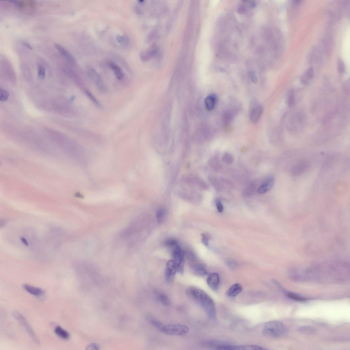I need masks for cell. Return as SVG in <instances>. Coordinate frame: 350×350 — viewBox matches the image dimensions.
Returning a JSON list of instances; mask_svg holds the SVG:
<instances>
[{"label":"cell","instance_id":"25","mask_svg":"<svg viewBox=\"0 0 350 350\" xmlns=\"http://www.w3.org/2000/svg\"><path fill=\"white\" fill-rule=\"evenodd\" d=\"M149 320L153 326L161 331L164 325L162 323L153 318H150Z\"/></svg>","mask_w":350,"mask_h":350},{"label":"cell","instance_id":"11","mask_svg":"<svg viewBox=\"0 0 350 350\" xmlns=\"http://www.w3.org/2000/svg\"><path fill=\"white\" fill-rule=\"evenodd\" d=\"M263 108L260 105L253 106L250 113V119L253 123H257L260 119L263 112Z\"/></svg>","mask_w":350,"mask_h":350},{"label":"cell","instance_id":"29","mask_svg":"<svg viewBox=\"0 0 350 350\" xmlns=\"http://www.w3.org/2000/svg\"><path fill=\"white\" fill-rule=\"evenodd\" d=\"M294 102V94L293 90L290 91L288 98V105L289 107H291Z\"/></svg>","mask_w":350,"mask_h":350},{"label":"cell","instance_id":"42","mask_svg":"<svg viewBox=\"0 0 350 350\" xmlns=\"http://www.w3.org/2000/svg\"><path fill=\"white\" fill-rule=\"evenodd\" d=\"M246 9L244 7H241L238 9V11L240 13H243L246 11Z\"/></svg>","mask_w":350,"mask_h":350},{"label":"cell","instance_id":"12","mask_svg":"<svg viewBox=\"0 0 350 350\" xmlns=\"http://www.w3.org/2000/svg\"><path fill=\"white\" fill-rule=\"evenodd\" d=\"M55 48L59 51L61 55L64 56L67 59L68 61L72 65H75L76 63L75 59L73 56L69 52L63 47L58 44H55Z\"/></svg>","mask_w":350,"mask_h":350},{"label":"cell","instance_id":"43","mask_svg":"<svg viewBox=\"0 0 350 350\" xmlns=\"http://www.w3.org/2000/svg\"><path fill=\"white\" fill-rule=\"evenodd\" d=\"M21 240L22 241H23V243H24V245H25L26 246H28V243L27 242V241L23 237H22L21 238Z\"/></svg>","mask_w":350,"mask_h":350},{"label":"cell","instance_id":"24","mask_svg":"<svg viewBox=\"0 0 350 350\" xmlns=\"http://www.w3.org/2000/svg\"><path fill=\"white\" fill-rule=\"evenodd\" d=\"M223 161L228 164H231L234 161L233 156L230 153L226 152L224 153L222 157Z\"/></svg>","mask_w":350,"mask_h":350},{"label":"cell","instance_id":"19","mask_svg":"<svg viewBox=\"0 0 350 350\" xmlns=\"http://www.w3.org/2000/svg\"><path fill=\"white\" fill-rule=\"evenodd\" d=\"M55 332L56 335L62 339H66L69 338V334L60 326H58L56 327Z\"/></svg>","mask_w":350,"mask_h":350},{"label":"cell","instance_id":"13","mask_svg":"<svg viewBox=\"0 0 350 350\" xmlns=\"http://www.w3.org/2000/svg\"><path fill=\"white\" fill-rule=\"evenodd\" d=\"M242 286L238 283H236L231 285L226 292V295L229 297H235L242 291Z\"/></svg>","mask_w":350,"mask_h":350},{"label":"cell","instance_id":"1","mask_svg":"<svg viewBox=\"0 0 350 350\" xmlns=\"http://www.w3.org/2000/svg\"><path fill=\"white\" fill-rule=\"evenodd\" d=\"M295 273L298 280L318 279L321 277L341 278L348 275L349 264L345 261H327L314 264L307 267H297Z\"/></svg>","mask_w":350,"mask_h":350},{"label":"cell","instance_id":"37","mask_svg":"<svg viewBox=\"0 0 350 350\" xmlns=\"http://www.w3.org/2000/svg\"><path fill=\"white\" fill-rule=\"evenodd\" d=\"M86 93H87V95L89 97L90 99L92 100L96 104L98 105H99V103L98 101L96 100V98L94 97L92 93L89 91H86Z\"/></svg>","mask_w":350,"mask_h":350},{"label":"cell","instance_id":"33","mask_svg":"<svg viewBox=\"0 0 350 350\" xmlns=\"http://www.w3.org/2000/svg\"><path fill=\"white\" fill-rule=\"evenodd\" d=\"M314 73V69L312 67H310L308 68L305 73L306 75L309 80L311 79L313 77Z\"/></svg>","mask_w":350,"mask_h":350},{"label":"cell","instance_id":"2","mask_svg":"<svg viewBox=\"0 0 350 350\" xmlns=\"http://www.w3.org/2000/svg\"><path fill=\"white\" fill-rule=\"evenodd\" d=\"M186 293L189 297L201 306L209 318L214 321L216 320L217 311L215 303L210 295L203 290L193 286L187 288Z\"/></svg>","mask_w":350,"mask_h":350},{"label":"cell","instance_id":"15","mask_svg":"<svg viewBox=\"0 0 350 350\" xmlns=\"http://www.w3.org/2000/svg\"><path fill=\"white\" fill-rule=\"evenodd\" d=\"M192 268L194 274L199 277H204L208 274L205 265L201 264H196L192 266Z\"/></svg>","mask_w":350,"mask_h":350},{"label":"cell","instance_id":"6","mask_svg":"<svg viewBox=\"0 0 350 350\" xmlns=\"http://www.w3.org/2000/svg\"><path fill=\"white\" fill-rule=\"evenodd\" d=\"M12 315L17 321H18L20 323L23 327L24 329L26 330V331L28 332L29 336H31L34 341L38 345L40 344V341H39V339L36 336L30 325L29 324L28 322L26 321L25 318L20 313L17 311L14 312Z\"/></svg>","mask_w":350,"mask_h":350},{"label":"cell","instance_id":"18","mask_svg":"<svg viewBox=\"0 0 350 350\" xmlns=\"http://www.w3.org/2000/svg\"><path fill=\"white\" fill-rule=\"evenodd\" d=\"M231 350H263L265 349L263 347L254 345H248L233 346L231 345Z\"/></svg>","mask_w":350,"mask_h":350},{"label":"cell","instance_id":"27","mask_svg":"<svg viewBox=\"0 0 350 350\" xmlns=\"http://www.w3.org/2000/svg\"><path fill=\"white\" fill-rule=\"evenodd\" d=\"M165 211L163 209H159L156 212V216L159 223H161L164 220Z\"/></svg>","mask_w":350,"mask_h":350},{"label":"cell","instance_id":"31","mask_svg":"<svg viewBox=\"0 0 350 350\" xmlns=\"http://www.w3.org/2000/svg\"><path fill=\"white\" fill-rule=\"evenodd\" d=\"M9 93L7 91L3 89H0V100L2 101H5L8 99Z\"/></svg>","mask_w":350,"mask_h":350},{"label":"cell","instance_id":"14","mask_svg":"<svg viewBox=\"0 0 350 350\" xmlns=\"http://www.w3.org/2000/svg\"><path fill=\"white\" fill-rule=\"evenodd\" d=\"M218 100L217 96L215 94H212L208 95L204 100L205 107L208 111L213 110Z\"/></svg>","mask_w":350,"mask_h":350},{"label":"cell","instance_id":"40","mask_svg":"<svg viewBox=\"0 0 350 350\" xmlns=\"http://www.w3.org/2000/svg\"><path fill=\"white\" fill-rule=\"evenodd\" d=\"M23 45L25 46H26V47H27V48H28V49H31V50H32V49H33L32 47L28 43H27L26 42H23Z\"/></svg>","mask_w":350,"mask_h":350},{"label":"cell","instance_id":"39","mask_svg":"<svg viewBox=\"0 0 350 350\" xmlns=\"http://www.w3.org/2000/svg\"><path fill=\"white\" fill-rule=\"evenodd\" d=\"M228 264L229 267L231 268V269H234L236 267V264L235 262H234V261H229L228 262Z\"/></svg>","mask_w":350,"mask_h":350},{"label":"cell","instance_id":"28","mask_svg":"<svg viewBox=\"0 0 350 350\" xmlns=\"http://www.w3.org/2000/svg\"><path fill=\"white\" fill-rule=\"evenodd\" d=\"M45 69L43 66L39 65L38 68V75L39 79L43 80L46 77Z\"/></svg>","mask_w":350,"mask_h":350},{"label":"cell","instance_id":"20","mask_svg":"<svg viewBox=\"0 0 350 350\" xmlns=\"http://www.w3.org/2000/svg\"><path fill=\"white\" fill-rule=\"evenodd\" d=\"M157 298L159 301L164 305L169 306L171 303L170 300L168 297L164 293H158Z\"/></svg>","mask_w":350,"mask_h":350},{"label":"cell","instance_id":"22","mask_svg":"<svg viewBox=\"0 0 350 350\" xmlns=\"http://www.w3.org/2000/svg\"><path fill=\"white\" fill-rule=\"evenodd\" d=\"M287 295L291 299L295 300V301L303 302L306 301L307 300L306 298L300 296V295L296 294V293L288 292L287 293Z\"/></svg>","mask_w":350,"mask_h":350},{"label":"cell","instance_id":"38","mask_svg":"<svg viewBox=\"0 0 350 350\" xmlns=\"http://www.w3.org/2000/svg\"><path fill=\"white\" fill-rule=\"evenodd\" d=\"M202 236H203L202 242L204 245L208 246L209 245V237L204 234L202 235Z\"/></svg>","mask_w":350,"mask_h":350},{"label":"cell","instance_id":"5","mask_svg":"<svg viewBox=\"0 0 350 350\" xmlns=\"http://www.w3.org/2000/svg\"><path fill=\"white\" fill-rule=\"evenodd\" d=\"M172 248V258L176 264L177 272L183 274L184 273L185 252L179 244Z\"/></svg>","mask_w":350,"mask_h":350},{"label":"cell","instance_id":"9","mask_svg":"<svg viewBox=\"0 0 350 350\" xmlns=\"http://www.w3.org/2000/svg\"><path fill=\"white\" fill-rule=\"evenodd\" d=\"M275 183V178L273 176L268 177L264 183L258 187L257 191L258 193L263 194L267 193L273 188Z\"/></svg>","mask_w":350,"mask_h":350},{"label":"cell","instance_id":"32","mask_svg":"<svg viewBox=\"0 0 350 350\" xmlns=\"http://www.w3.org/2000/svg\"><path fill=\"white\" fill-rule=\"evenodd\" d=\"M165 244L169 247L172 248L174 246L178 245V243L177 240L174 239H169L166 241Z\"/></svg>","mask_w":350,"mask_h":350},{"label":"cell","instance_id":"3","mask_svg":"<svg viewBox=\"0 0 350 350\" xmlns=\"http://www.w3.org/2000/svg\"><path fill=\"white\" fill-rule=\"evenodd\" d=\"M287 327L280 321H271L265 324L263 327V333L269 338H279L285 336L288 333Z\"/></svg>","mask_w":350,"mask_h":350},{"label":"cell","instance_id":"41","mask_svg":"<svg viewBox=\"0 0 350 350\" xmlns=\"http://www.w3.org/2000/svg\"><path fill=\"white\" fill-rule=\"evenodd\" d=\"M135 11L137 14H141L142 11L139 7L136 6L135 8Z\"/></svg>","mask_w":350,"mask_h":350},{"label":"cell","instance_id":"30","mask_svg":"<svg viewBox=\"0 0 350 350\" xmlns=\"http://www.w3.org/2000/svg\"><path fill=\"white\" fill-rule=\"evenodd\" d=\"M337 70L340 74L344 73L345 71V66L343 61L339 59L337 62Z\"/></svg>","mask_w":350,"mask_h":350},{"label":"cell","instance_id":"26","mask_svg":"<svg viewBox=\"0 0 350 350\" xmlns=\"http://www.w3.org/2000/svg\"><path fill=\"white\" fill-rule=\"evenodd\" d=\"M299 331L302 333L309 334L314 333L315 331V329L311 327L304 326L300 328Z\"/></svg>","mask_w":350,"mask_h":350},{"label":"cell","instance_id":"34","mask_svg":"<svg viewBox=\"0 0 350 350\" xmlns=\"http://www.w3.org/2000/svg\"><path fill=\"white\" fill-rule=\"evenodd\" d=\"M217 209L219 213H221L223 211L224 208L222 204L220 199H217L216 201Z\"/></svg>","mask_w":350,"mask_h":350},{"label":"cell","instance_id":"17","mask_svg":"<svg viewBox=\"0 0 350 350\" xmlns=\"http://www.w3.org/2000/svg\"><path fill=\"white\" fill-rule=\"evenodd\" d=\"M108 65L110 68L114 71L115 74L118 80H122L124 77V74L122 71L117 64L112 62H108Z\"/></svg>","mask_w":350,"mask_h":350},{"label":"cell","instance_id":"8","mask_svg":"<svg viewBox=\"0 0 350 350\" xmlns=\"http://www.w3.org/2000/svg\"><path fill=\"white\" fill-rule=\"evenodd\" d=\"M207 282L209 287L212 290L215 292L218 291L220 283V278L218 273H213L209 274Z\"/></svg>","mask_w":350,"mask_h":350},{"label":"cell","instance_id":"35","mask_svg":"<svg viewBox=\"0 0 350 350\" xmlns=\"http://www.w3.org/2000/svg\"><path fill=\"white\" fill-rule=\"evenodd\" d=\"M309 80V79L308 78L307 76L306 75V74L305 73L303 74L301 76H300V83H301L302 84L305 85H306L307 83L308 80Z\"/></svg>","mask_w":350,"mask_h":350},{"label":"cell","instance_id":"4","mask_svg":"<svg viewBox=\"0 0 350 350\" xmlns=\"http://www.w3.org/2000/svg\"><path fill=\"white\" fill-rule=\"evenodd\" d=\"M189 328L185 325L176 324L164 325L161 331L171 336H183L188 333Z\"/></svg>","mask_w":350,"mask_h":350},{"label":"cell","instance_id":"21","mask_svg":"<svg viewBox=\"0 0 350 350\" xmlns=\"http://www.w3.org/2000/svg\"><path fill=\"white\" fill-rule=\"evenodd\" d=\"M255 189L254 184H250L244 190L243 192V195L245 197H250L253 195Z\"/></svg>","mask_w":350,"mask_h":350},{"label":"cell","instance_id":"16","mask_svg":"<svg viewBox=\"0 0 350 350\" xmlns=\"http://www.w3.org/2000/svg\"><path fill=\"white\" fill-rule=\"evenodd\" d=\"M23 287L27 292L36 296H40L44 293V291L42 289L33 286L25 284L23 285Z\"/></svg>","mask_w":350,"mask_h":350},{"label":"cell","instance_id":"7","mask_svg":"<svg viewBox=\"0 0 350 350\" xmlns=\"http://www.w3.org/2000/svg\"><path fill=\"white\" fill-rule=\"evenodd\" d=\"M177 272L176 264L173 260H169L167 263L165 273V278L167 283H170L173 282Z\"/></svg>","mask_w":350,"mask_h":350},{"label":"cell","instance_id":"36","mask_svg":"<svg viewBox=\"0 0 350 350\" xmlns=\"http://www.w3.org/2000/svg\"><path fill=\"white\" fill-rule=\"evenodd\" d=\"M249 75L250 78L253 83H256L257 82V78L255 72L253 71H250L249 73Z\"/></svg>","mask_w":350,"mask_h":350},{"label":"cell","instance_id":"23","mask_svg":"<svg viewBox=\"0 0 350 350\" xmlns=\"http://www.w3.org/2000/svg\"><path fill=\"white\" fill-rule=\"evenodd\" d=\"M116 39L118 43L124 46H127L129 43V39L126 35H117L116 36Z\"/></svg>","mask_w":350,"mask_h":350},{"label":"cell","instance_id":"10","mask_svg":"<svg viewBox=\"0 0 350 350\" xmlns=\"http://www.w3.org/2000/svg\"><path fill=\"white\" fill-rule=\"evenodd\" d=\"M89 76L98 87L101 90H104V86L99 74L93 69H90L88 71Z\"/></svg>","mask_w":350,"mask_h":350}]
</instances>
